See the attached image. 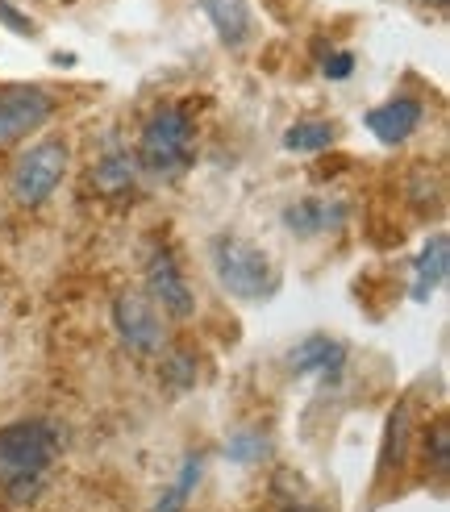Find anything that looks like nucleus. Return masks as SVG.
Masks as SVG:
<instances>
[{
	"mask_svg": "<svg viewBox=\"0 0 450 512\" xmlns=\"http://www.w3.org/2000/svg\"><path fill=\"white\" fill-rule=\"evenodd\" d=\"M63 454V429L46 417L0 425V496L13 508H30Z\"/></svg>",
	"mask_w": 450,
	"mask_h": 512,
	"instance_id": "1",
	"label": "nucleus"
},
{
	"mask_svg": "<svg viewBox=\"0 0 450 512\" xmlns=\"http://www.w3.org/2000/svg\"><path fill=\"white\" fill-rule=\"evenodd\" d=\"M209 271L217 279V288L238 304H267L284 288V275L275 267V259L259 242H250L242 234L209 238Z\"/></svg>",
	"mask_w": 450,
	"mask_h": 512,
	"instance_id": "2",
	"label": "nucleus"
},
{
	"mask_svg": "<svg viewBox=\"0 0 450 512\" xmlns=\"http://www.w3.org/2000/svg\"><path fill=\"white\" fill-rule=\"evenodd\" d=\"M138 171L150 179H180L196 163V121L184 105H159L138 134Z\"/></svg>",
	"mask_w": 450,
	"mask_h": 512,
	"instance_id": "3",
	"label": "nucleus"
},
{
	"mask_svg": "<svg viewBox=\"0 0 450 512\" xmlns=\"http://www.w3.org/2000/svg\"><path fill=\"white\" fill-rule=\"evenodd\" d=\"M71 167V146L63 138H42V142H30L13 159V171H9V196L21 204V209H38L55 196V188L63 184V175Z\"/></svg>",
	"mask_w": 450,
	"mask_h": 512,
	"instance_id": "4",
	"label": "nucleus"
},
{
	"mask_svg": "<svg viewBox=\"0 0 450 512\" xmlns=\"http://www.w3.org/2000/svg\"><path fill=\"white\" fill-rule=\"evenodd\" d=\"M59 100L42 84H0V146H17L46 130Z\"/></svg>",
	"mask_w": 450,
	"mask_h": 512,
	"instance_id": "5",
	"label": "nucleus"
},
{
	"mask_svg": "<svg viewBox=\"0 0 450 512\" xmlns=\"http://www.w3.org/2000/svg\"><path fill=\"white\" fill-rule=\"evenodd\" d=\"M142 292L171 321H188L196 313V296H192L188 275H184V267H180V259H175L171 246L150 250V259H146V288Z\"/></svg>",
	"mask_w": 450,
	"mask_h": 512,
	"instance_id": "6",
	"label": "nucleus"
},
{
	"mask_svg": "<svg viewBox=\"0 0 450 512\" xmlns=\"http://www.w3.org/2000/svg\"><path fill=\"white\" fill-rule=\"evenodd\" d=\"M113 329L134 354H159L163 342H167L163 313L150 304L146 292H134V288H125V292L113 296Z\"/></svg>",
	"mask_w": 450,
	"mask_h": 512,
	"instance_id": "7",
	"label": "nucleus"
},
{
	"mask_svg": "<svg viewBox=\"0 0 450 512\" xmlns=\"http://www.w3.org/2000/svg\"><path fill=\"white\" fill-rule=\"evenodd\" d=\"M346 367V346L330 334H309V338H300L296 346H288L284 354V371L292 379H325V383H334Z\"/></svg>",
	"mask_w": 450,
	"mask_h": 512,
	"instance_id": "8",
	"label": "nucleus"
},
{
	"mask_svg": "<svg viewBox=\"0 0 450 512\" xmlns=\"http://www.w3.org/2000/svg\"><path fill=\"white\" fill-rule=\"evenodd\" d=\"M425 121V105L417 96H392L384 105H371L363 113L367 134L380 142V146H405Z\"/></svg>",
	"mask_w": 450,
	"mask_h": 512,
	"instance_id": "9",
	"label": "nucleus"
},
{
	"mask_svg": "<svg viewBox=\"0 0 450 512\" xmlns=\"http://www.w3.org/2000/svg\"><path fill=\"white\" fill-rule=\"evenodd\" d=\"M350 209L346 200H325V196H305V200H292L288 209L280 213L284 229L292 238H325V234H338V229L346 225Z\"/></svg>",
	"mask_w": 450,
	"mask_h": 512,
	"instance_id": "10",
	"label": "nucleus"
},
{
	"mask_svg": "<svg viewBox=\"0 0 450 512\" xmlns=\"http://www.w3.org/2000/svg\"><path fill=\"white\" fill-rule=\"evenodd\" d=\"M446 275H450V238L438 229V234L425 238V246L417 250V259H413L409 300H413V304H430L434 292L446 284Z\"/></svg>",
	"mask_w": 450,
	"mask_h": 512,
	"instance_id": "11",
	"label": "nucleus"
},
{
	"mask_svg": "<svg viewBox=\"0 0 450 512\" xmlns=\"http://www.w3.org/2000/svg\"><path fill=\"white\" fill-rule=\"evenodd\" d=\"M196 5L209 17L221 46H230V50L250 46V38H255V13H250L246 0H196Z\"/></svg>",
	"mask_w": 450,
	"mask_h": 512,
	"instance_id": "12",
	"label": "nucleus"
},
{
	"mask_svg": "<svg viewBox=\"0 0 450 512\" xmlns=\"http://www.w3.org/2000/svg\"><path fill=\"white\" fill-rule=\"evenodd\" d=\"M200 479H205V450H188V454L180 458V467H175L171 483L159 492L155 512H184L188 500H192L196 488H200Z\"/></svg>",
	"mask_w": 450,
	"mask_h": 512,
	"instance_id": "13",
	"label": "nucleus"
},
{
	"mask_svg": "<svg viewBox=\"0 0 450 512\" xmlns=\"http://www.w3.org/2000/svg\"><path fill=\"white\" fill-rule=\"evenodd\" d=\"M138 159L130 155V150H109L105 159H96L92 167V188L100 196H125L134 184H138Z\"/></svg>",
	"mask_w": 450,
	"mask_h": 512,
	"instance_id": "14",
	"label": "nucleus"
},
{
	"mask_svg": "<svg viewBox=\"0 0 450 512\" xmlns=\"http://www.w3.org/2000/svg\"><path fill=\"white\" fill-rule=\"evenodd\" d=\"M338 142V125L325 117H300L284 130V150L288 155H325Z\"/></svg>",
	"mask_w": 450,
	"mask_h": 512,
	"instance_id": "15",
	"label": "nucleus"
},
{
	"mask_svg": "<svg viewBox=\"0 0 450 512\" xmlns=\"http://www.w3.org/2000/svg\"><path fill=\"white\" fill-rule=\"evenodd\" d=\"M409 429H413V413L409 404L400 400L388 417V429H384V446H380V479H388L392 471L405 467V446H409Z\"/></svg>",
	"mask_w": 450,
	"mask_h": 512,
	"instance_id": "16",
	"label": "nucleus"
},
{
	"mask_svg": "<svg viewBox=\"0 0 450 512\" xmlns=\"http://www.w3.org/2000/svg\"><path fill=\"white\" fill-rule=\"evenodd\" d=\"M225 458H230L234 467H263L271 458V433L267 429H234L230 438H225Z\"/></svg>",
	"mask_w": 450,
	"mask_h": 512,
	"instance_id": "17",
	"label": "nucleus"
},
{
	"mask_svg": "<svg viewBox=\"0 0 450 512\" xmlns=\"http://www.w3.org/2000/svg\"><path fill=\"white\" fill-rule=\"evenodd\" d=\"M425 458L434 463L438 475H446V467H450V433H446V421H434L430 429H425Z\"/></svg>",
	"mask_w": 450,
	"mask_h": 512,
	"instance_id": "18",
	"label": "nucleus"
},
{
	"mask_svg": "<svg viewBox=\"0 0 450 512\" xmlns=\"http://www.w3.org/2000/svg\"><path fill=\"white\" fill-rule=\"evenodd\" d=\"M0 25H5L9 34H17V38H38V21L25 17L13 0H0Z\"/></svg>",
	"mask_w": 450,
	"mask_h": 512,
	"instance_id": "19",
	"label": "nucleus"
},
{
	"mask_svg": "<svg viewBox=\"0 0 450 512\" xmlns=\"http://www.w3.org/2000/svg\"><path fill=\"white\" fill-rule=\"evenodd\" d=\"M321 75L325 80H350V75H355V55H350V50H330V55L321 59Z\"/></svg>",
	"mask_w": 450,
	"mask_h": 512,
	"instance_id": "20",
	"label": "nucleus"
},
{
	"mask_svg": "<svg viewBox=\"0 0 450 512\" xmlns=\"http://www.w3.org/2000/svg\"><path fill=\"white\" fill-rule=\"evenodd\" d=\"M417 5H430V9H446V0H417Z\"/></svg>",
	"mask_w": 450,
	"mask_h": 512,
	"instance_id": "21",
	"label": "nucleus"
}]
</instances>
